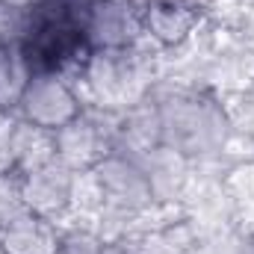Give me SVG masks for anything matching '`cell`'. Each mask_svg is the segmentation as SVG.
<instances>
[{"mask_svg": "<svg viewBox=\"0 0 254 254\" xmlns=\"http://www.w3.org/2000/svg\"><path fill=\"white\" fill-rule=\"evenodd\" d=\"M89 3L92 0H33L21 9L15 42L30 74H65L89 63Z\"/></svg>", "mask_w": 254, "mask_h": 254, "instance_id": "1", "label": "cell"}, {"mask_svg": "<svg viewBox=\"0 0 254 254\" xmlns=\"http://www.w3.org/2000/svg\"><path fill=\"white\" fill-rule=\"evenodd\" d=\"M160 116V133L163 145L184 160H198L207 154H216L225 148V113L216 107V101L195 95V92H181L157 104Z\"/></svg>", "mask_w": 254, "mask_h": 254, "instance_id": "2", "label": "cell"}, {"mask_svg": "<svg viewBox=\"0 0 254 254\" xmlns=\"http://www.w3.org/2000/svg\"><path fill=\"white\" fill-rule=\"evenodd\" d=\"M89 181L98 192L101 210L107 216L136 219L148 213L157 204V192L151 187V178L139 157H130L125 151H110L92 172Z\"/></svg>", "mask_w": 254, "mask_h": 254, "instance_id": "3", "label": "cell"}, {"mask_svg": "<svg viewBox=\"0 0 254 254\" xmlns=\"http://www.w3.org/2000/svg\"><path fill=\"white\" fill-rule=\"evenodd\" d=\"M15 192L30 213L57 222L80 201V181L77 172L63 166L57 157H48L15 175Z\"/></svg>", "mask_w": 254, "mask_h": 254, "instance_id": "4", "label": "cell"}, {"mask_svg": "<svg viewBox=\"0 0 254 254\" xmlns=\"http://www.w3.org/2000/svg\"><path fill=\"white\" fill-rule=\"evenodd\" d=\"M15 113L33 130L57 133L83 113V101L65 74H33Z\"/></svg>", "mask_w": 254, "mask_h": 254, "instance_id": "5", "label": "cell"}, {"mask_svg": "<svg viewBox=\"0 0 254 254\" xmlns=\"http://www.w3.org/2000/svg\"><path fill=\"white\" fill-rule=\"evenodd\" d=\"M110 151H116V125L101 116L80 113L74 122L51 133V154L71 172H92Z\"/></svg>", "mask_w": 254, "mask_h": 254, "instance_id": "6", "label": "cell"}, {"mask_svg": "<svg viewBox=\"0 0 254 254\" xmlns=\"http://www.w3.org/2000/svg\"><path fill=\"white\" fill-rule=\"evenodd\" d=\"M86 30H89L92 54L133 51L145 39L142 0H92Z\"/></svg>", "mask_w": 254, "mask_h": 254, "instance_id": "7", "label": "cell"}, {"mask_svg": "<svg viewBox=\"0 0 254 254\" xmlns=\"http://www.w3.org/2000/svg\"><path fill=\"white\" fill-rule=\"evenodd\" d=\"M201 3L198 0H142L145 39L166 51H178L198 33Z\"/></svg>", "mask_w": 254, "mask_h": 254, "instance_id": "8", "label": "cell"}, {"mask_svg": "<svg viewBox=\"0 0 254 254\" xmlns=\"http://www.w3.org/2000/svg\"><path fill=\"white\" fill-rule=\"evenodd\" d=\"M57 222L18 207L0 222V254H57Z\"/></svg>", "mask_w": 254, "mask_h": 254, "instance_id": "9", "label": "cell"}, {"mask_svg": "<svg viewBox=\"0 0 254 254\" xmlns=\"http://www.w3.org/2000/svg\"><path fill=\"white\" fill-rule=\"evenodd\" d=\"M30 71L21 60L18 42L6 33H0V116L18 110V101L30 83Z\"/></svg>", "mask_w": 254, "mask_h": 254, "instance_id": "10", "label": "cell"}]
</instances>
